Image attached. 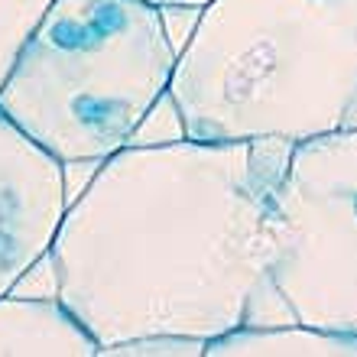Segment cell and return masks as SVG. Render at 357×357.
Masks as SVG:
<instances>
[{
  "label": "cell",
  "mask_w": 357,
  "mask_h": 357,
  "mask_svg": "<svg viewBox=\"0 0 357 357\" xmlns=\"http://www.w3.org/2000/svg\"><path fill=\"white\" fill-rule=\"evenodd\" d=\"M282 140L130 143L101 162L49 247L56 296L104 348L150 335L211 341L266 289Z\"/></svg>",
  "instance_id": "obj_1"
},
{
  "label": "cell",
  "mask_w": 357,
  "mask_h": 357,
  "mask_svg": "<svg viewBox=\"0 0 357 357\" xmlns=\"http://www.w3.org/2000/svg\"><path fill=\"white\" fill-rule=\"evenodd\" d=\"M182 137L302 143L357 127V17L338 0H211L178 49Z\"/></svg>",
  "instance_id": "obj_2"
},
{
  "label": "cell",
  "mask_w": 357,
  "mask_h": 357,
  "mask_svg": "<svg viewBox=\"0 0 357 357\" xmlns=\"http://www.w3.org/2000/svg\"><path fill=\"white\" fill-rule=\"evenodd\" d=\"M150 0H52L0 85V111L66 166L130 146L169 94L176 46Z\"/></svg>",
  "instance_id": "obj_3"
},
{
  "label": "cell",
  "mask_w": 357,
  "mask_h": 357,
  "mask_svg": "<svg viewBox=\"0 0 357 357\" xmlns=\"http://www.w3.org/2000/svg\"><path fill=\"white\" fill-rule=\"evenodd\" d=\"M266 282L296 321L357 335V127L292 143L270 192Z\"/></svg>",
  "instance_id": "obj_4"
},
{
  "label": "cell",
  "mask_w": 357,
  "mask_h": 357,
  "mask_svg": "<svg viewBox=\"0 0 357 357\" xmlns=\"http://www.w3.org/2000/svg\"><path fill=\"white\" fill-rule=\"evenodd\" d=\"M66 208V162L0 111V296L49 257Z\"/></svg>",
  "instance_id": "obj_5"
},
{
  "label": "cell",
  "mask_w": 357,
  "mask_h": 357,
  "mask_svg": "<svg viewBox=\"0 0 357 357\" xmlns=\"http://www.w3.org/2000/svg\"><path fill=\"white\" fill-rule=\"evenodd\" d=\"M98 341L59 296H0V357H94Z\"/></svg>",
  "instance_id": "obj_6"
},
{
  "label": "cell",
  "mask_w": 357,
  "mask_h": 357,
  "mask_svg": "<svg viewBox=\"0 0 357 357\" xmlns=\"http://www.w3.org/2000/svg\"><path fill=\"white\" fill-rule=\"evenodd\" d=\"M205 357H357V335L305 321H244L208 341Z\"/></svg>",
  "instance_id": "obj_7"
},
{
  "label": "cell",
  "mask_w": 357,
  "mask_h": 357,
  "mask_svg": "<svg viewBox=\"0 0 357 357\" xmlns=\"http://www.w3.org/2000/svg\"><path fill=\"white\" fill-rule=\"evenodd\" d=\"M52 0H0V85Z\"/></svg>",
  "instance_id": "obj_8"
},
{
  "label": "cell",
  "mask_w": 357,
  "mask_h": 357,
  "mask_svg": "<svg viewBox=\"0 0 357 357\" xmlns=\"http://www.w3.org/2000/svg\"><path fill=\"white\" fill-rule=\"evenodd\" d=\"M208 341L182 338V335H150L133 338L114 348H104L101 357H205Z\"/></svg>",
  "instance_id": "obj_9"
},
{
  "label": "cell",
  "mask_w": 357,
  "mask_h": 357,
  "mask_svg": "<svg viewBox=\"0 0 357 357\" xmlns=\"http://www.w3.org/2000/svg\"><path fill=\"white\" fill-rule=\"evenodd\" d=\"M150 3H156V7H162V10H202V7H208L211 0H150Z\"/></svg>",
  "instance_id": "obj_10"
},
{
  "label": "cell",
  "mask_w": 357,
  "mask_h": 357,
  "mask_svg": "<svg viewBox=\"0 0 357 357\" xmlns=\"http://www.w3.org/2000/svg\"><path fill=\"white\" fill-rule=\"evenodd\" d=\"M338 3H341V7H348L351 13H354V17H357V0H338Z\"/></svg>",
  "instance_id": "obj_11"
}]
</instances>
